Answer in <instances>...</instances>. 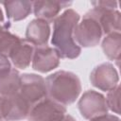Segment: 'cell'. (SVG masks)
Masks as SVG:
<instances>
[{
    "label": "cell",
    "mask_w": 121,
    "mask_h": 121,
    "mask_svg": "<svg viewBox=\"0 0 121 121\" xmlns=\"http://www.w3.org/2000/svg\"><path fill=\"white\" fill-rule=\"evenodd\" d=\"M80 19L79 14L73 9H65L54 20L51 43L61 59H76L81 53L75 39L74 31Z\"/></svg>",
    "instance_id": "obj_1"
},
{
    "label": "cell",
    "mask_w": 121,
    "mask_h": 121,
    "mask_svg": "<svg viewBox=\"0 0 121 121\" xmlns=\"http://www.w3.org/2000/svg\"><path fill=\"white\" fill-rule=\"evenodd\" d=\"M9 24L0 25V54L9 58L14 47L21 41V38L12 34L9 30Z\"/></svg>",
    "instance_id": "obj_17"
},
{
    "label": "cell",
    "mask_w": 121,
    "mask_h": 121,
    "mask_svg": "<svg viewBox=\"0 0 121 121\" xmlns=\"http://www.w3.org/2000/svg\"><path fill=\"white\" fill-rule=\"evenodd\" d=\"M20 76L19 71L12 67L9 70L0 74V95L9 96L18 93Z\"/></svg>",
    "instance_id": "obj_15"
},
{
    "label": "cell",
    "mask_w": 121,
    "mask_h": 121,
    "mask_svg": "<svg viewBox=\"0 0 121 121\" xmlns=\"http://www.w3.org/2000/svg\"><path fill=\"white\" fill-rule=\"evenodd\" d=\"M102 35L103 32L97 21L86 14L81 22L78 23L74 31V39L79 47H94L97 45Z\"/></svg>",
    "instance_id": "obj_6"
},
{
    "label": "cell",
    "mask_w": 121,
    "mask_h": 121,
    "mask_svg": "<svg viewBox=\"0 0 121 121\" xmlns=\"http://www.w3.org/2000/svg\"><path fill=\"white\" fill-rule=\"evenodd\" d=\"M49 37L50 26L48 22L35 18L27 25L25 40L32 45H35L36 47L47 45Z\"/></svg>",
    "instance_id": "obj_12"
},
{
    "label": "cell",
    "mask_w": 121,
    "mask_h": 121,
    "mask_svg": "<svg viewBox=\"0 0 121 121\" xmlns=\"http://www.w3.org/2000/svg\"><path fill=\"white\" fill-rule=\"evenodd\" d=\"M89 121H120V118H119L118 116H116V115L106 113V114H104V115L95 117V118L91 119V120H89Z\"/></svg>",
    "instance_id": "obj_20"
},
{
    "label": "cell",
    "mask_w": 121,
    "mask_h": 121,
    "mask_svg": "<svg viewBox=\"0 0 121 121\" xmlns=\"http://www.w3.org/2000/svg\"><path fill=\"white\" fill-rule=\"evenodd\" d=\"M67 114L65 106L44 97L33 105L28 112V121H62Z\"/></svg>",
    "instance_id": "obj_5"
},
{
    "label": "cell",
    "mask_w": 121,
    "mask_h": 121,
    "mask_svg": "<svg viewBox=\"0 0 121 121\" xmlns=\"http://www.w3.org/2000/svg\"><path fill=\"white\" fill-rule=\"evenodd\" d=\"M102 49L108 59L119 61L121 57V34L112 32L107 34L102 41Z\"/></svg>",
    "instance_id": "obj_16"
},
{
    "label": "cell",
    "mask_w": 121,
    "mask_h": 121,
    "mask_svg": "<svg viewBox=\"0 0 121 121\" xmlns=\"http://www.w3.org/2000/svg\"><path fill=\"white\" fill-rule=\"evenodd\" d=\"M71 4V1H33L32 10L37 19L50 23L58 17L63 8H67Z\"/></svg>",
    "instance_id": "obj_11"
},
{
    "label": "cell",
    "mask_w": 121,
    "mask_h": 121,
    "mask_svg": "<svg viewBox=\"0 0 121 121\" xmlns=\"http://www.w3.org/2000/svg\"><path fill=\"white\" fill-rule=\"evenodd\" d=\"M18 93L27 102L31 109L33 105L47 96L45 79L37 74H23L20 76Z\"/></svg>",
    "instance_id": "obj_4"
},
{
    "label": "cell",
    "mask_w": 121,
    "mask_h": 121,
    "mask_svg": "<svg viewBox=\"0 0 121 121\" xmlns=\"http://www.w3.org/2000/svg\"><path fill=\"white\" fill-rule=\"evenodd\" d=\"M106 104L108 110L112 111L114 113H120V86L119 84L113 88L112 90L109 91L107 94Z\"/></svg>",
    "instance_id": "obj_18"
},
{
    "label": "cell",
    "mask_w": 121,
    "mask_h": 121,
    "mask_svg": "<svg viewBox=\"0 0 121 121\" xmlns=\"http://www.w3.org/2000/svg\"><path fill=\"white\" fill-rule=\"evenodd\" d=\"M10 68H11V64L9 58L0 54V74L9 70Z\"/></svg>",
    "instance_id": "obj_19"
},
{
    "label": "cell",
    "mask_w": 121,
    "mask_h": 121,
    "mask_svg": "<svg viewBox=\"0 0 121 121\" xmlns=\"http://www.w3.org/2000/svg\"><path fill=\"white\" fill-rule=\"evenodd\" d=\"M47 96L66 106L74 103L81 92L78 77L69 71H57L45 78Z\"/></svg>",
    "instance_id": "obj_2"
},
{
    "label": "cell",
    "mask_w": 121,
    "mask_h": 121,
    "mask_svg": "<svg viewBox=\"0 0 121 121\" xmlns=\"http://www.w3.org/2000/svg\"><path fill=\"white\" fill-rule=\"evenodd\" d=\"M29 111L30 106L19 93L6 96L4 112L5 121H20L27 118Z\"/></svg>",
    "instance_id": "obj_10"
},
{
    "label": "cell",
    "mask_w": 121,
    "mask_h": 121,
    "mask_svg": "<svg viewBox=\"0 0 121 121\" xmlns=\"http://www.w3.org/2000/svg\"><path fill=\"white\" fill-rule=\"evenodd\" d=\"M6 9L7 16L11 21H21L26 19L32 12V1L15 0L1 2Z\"/></svg>",
    "instance_id": "obj_14"
},
{
    "label": "cell",
    "mask_w": 121,
    "mask_h": 121,
    "mask_svg": "<svg viewBox=\"0 0 121 121\" xmlns=\"http://www.w3.org/2000/svg\"><path fill=\"white\" fill-rule=\"evenodd\" d=\"M90 80L95 88L109 92L118 85L119 75L113 64L103 62L93 69L90 74Z\"/></svg>",
    "instance_id": "obj_8"
},
{
    "label": "cell",
    "mask_w": 121,
    "mask_h": 121,
    "mask_svg": "<svg viewBox=\"0 0 121 121\" xmlns=\"http://www.w3.org/2000/svg\"><path fill=\"white\" fill-rule=\"evenodd\" d=\"M78 107L81 116L87 120L104 115L109 111L105 96L94 90L83 93L78 102Z\"/></svg>",
    "instance_id": "obj_7"
},
{
    "label": "cell",
    "mask_w": 121,
    "mask_h": 121,
    "mask_svg": "<svg viewBox=\"0 0 121 121\" xmlns=\"http://www.w3.org/2000/svg\"><path fill=\"white\" fill-rule=\"evenodd\" d=\"M0 121H5V120H4V119H3V118L0 116Z\"/></svg>",
    "instance_id": "obj_23"
},
{
    "label": "cell",
    "mask_w": 121,
    "mask_h": 121,
    "mask_svg": "<svg viewBox=\"0 0 121 121\" xmlns=\"http://www.w3.org/2000/svg\"><path fill=\"white\" fill-rule=\"evenodd\" d=\"M60 57L58 51L51 46L43 45L35 47L32 58V68L40 73H48L57 68Z\"/></svg>",
    "instance_id": "obj_9"
},
{
    "label": "cell",
    "mask_w": 121,
    "mask_h": 121,
    "mask_svg": "<svg viewBox=\"0 0 121 121\" xmlns=\"http://www.w3.org/2000/svg\"><path fill=\"white\" fill-rule=\"evenodd\" d=\"M0 22H4V14L1 9H0Z\"/></svg>",
    "instance_id": "obj_22"
},
{
    "label": "cell",
    "mask_w": 121,
    "mask_h": 121,
    "mask_svg": "<svg viewBox=\"0 0 121 121\" xmlns=\"http://www.w3.org/2000/svg\"><path fill=\"white\" fill-rule=\"evenodd\" d=\"M34 49V45H32L27 41L21 39V41L14 47L9 58L11 60L12 64L15 66V68L26 69L30 65V62L32 61Z\"/></svg>",
    "instance_id": "obj_13"
},
{
    "label": "cell",
    "mask_w": 121,
    "mask_h": 121,
    "mask_svg": "<svg viewBox=\"0 0 121 121\" xmlns=\"http://www.w3.org/2000/svg\"><path fill=\"white\" fill-rule=\"evenodd\" d=\"M92 5L94 8L86 15L97 21L103 34L120 32L121 14L117 10L118 3L116 1H93Z\"/></svg>",
    "instance_id": "obj_3"
},
{
    "label": "cell",
    "mask_w": 121,
    "mask_h": 121,
    "mask_svg": "<svg viewBox=\"0 0 121 121\" xmlns=\"http://www.w3.org/2000/svg\"><path fill=\"white\" fill-rule=\"evenodd\" d=\"M62 121H76V119H75L72 115H70V114H68V113H67V114L65 115V117L63 118V120H62Z\"/></svg>",
    "instance_id": "obj_21"
}]
</instances>
